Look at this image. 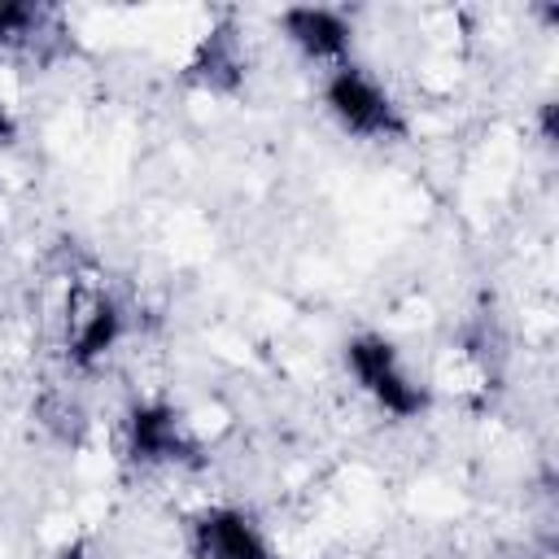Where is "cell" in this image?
Wrapping results in <instances>:
<instances>
[{"label": "cell", "instance_id": "cell-1", "mask_svg": "<svg viewBox=\"0 0 559 559\" xmlns=\"http://www.w3.org/2000/svg\"><path fill=\"white\" fill-rule=\"evenodd\" d=\"M345 358H349L358 384H362L389 415L406 419V415H419V411L428 406V393L406 380V371L397 367V354H393L389 341H380V336H354V341L345 345Z\"/></svg>", "mask_w": 559, "mask_h": 559}, {"label": "cell", "instance_id": "cell-2", "mask_svg": "<svg viewBox=\"0 0 559 559\" xmlns=\"http://www.w3.org/2000/svg\"><path fill=\"white\" fill-rule=\"evenodd\" d=\"M328 105L332 114L341 118L345 131L354 135H371V140H393L406 131L397 105L354 66H341L332 79H328Z\"/></svg>", "mask_w": 559, "mask_h": 559}, {"label": "cell", "instance_id": "cell-3", "mask_svg": "<svg viewBox=\"0 0 559 559\" xmlns=\"http://www.w3.org/2000/svg\"><path fill=\"white\" fill-rule=\"evenodd\" d=\"M131 454L144 463H188V467L201 463L197 441L183 432V424L170 406H135L131 411Z\"/></svg>", "mask_w": 559, "mask_h": 559}, {"label": "cell", "instance_id": "cell-4", "mask_svg": "<svg viewBox=\"0 0 559 559\" xmlns=\"http://www.w3.org/2000/svg\"><path fill=\"white\" fill-rule=\"evenodd\" d=\"M192 550L197 559H275L253 520L227 507H214L192 524Z\"/></svg>", "mask_w": 559, "mask_h": 559}, {"label": "cell", "instance_id": "cell-5", "mask_svg": "<svg viewBox=\"0 0 559 559\" xmlns=\"http://www.w3.org/2000/svg\"><path fill=\"white\" fill-rule=\"evenodd\" d=\"M284 31L306 57H345V48H349V26L332 9H314V4L288 9Z\"/></svg>", "mask_w": 559, "mask_h": 559}, {"label": "cell", "instance_id": "cell-6", "mask_svg": "<svg viewBox=\"0 0 559 559\" xmlns=\"http://www.w3.org/2000/svg\"><path fill=\"white\" fill-rule=\"evenodd\" d=\"M192 79L205 83V87H214V92L240 87V79H245V57H240V39H236L231 26H218V31H210V35L201 39L197 61H192Z\"/></svg>", "mask_w": 559, "mask_h": 559}, {"label": "cell", "instance_id": "cell-7", "mask_svg": "<svg viewBox=\"0 0 559 559\" xmlns=\"http://www.w3.org/2000/svg\"><path fill=\"white\" fill-rule=\"evenodd\" d=\"M122 336V310L114 297H96L92 310L79 319L74 328V341H70V358L79 367H92L105 349H114V341Z\"/></svg>", "mask_w": 559, "mask_h": 559}, {"label": "cell", "instance_id": "cell-8", "mask_svg": "<svg viewBox=\"0 0 559 559\" xmlns=\"http://www.w3.org/2000/svg\"><path fill=\"white\" fill-rule=\"evenodd\" d=\"M44 9L35 4H0V44H35Z\"/></svg>", "mask_w": 559, "mask_h": 559}, {"label": "cell", "instance_id": "cell-9", "mask_svg": "<svg viewBox=\"0 0 559 559\" xmlns=\"http://www.w3.org/2000/svg\"><path fill=\"white\" fill-rule=\"evenodd\" d=\"M61 559H92V555H87V546H83V542H74V546H70Z\"/></svg>", "mask_w": 559, "mask_h": 559}, {"label": "cell", "instance_id": "cell-10", "mask_svg": "<svg viewBox=\"0 0 559 559\" xmlns=\"http://www.w3.org/2000/svg\"><path fill=\"white\" fill-rule=\"evenodd\" d=\"M9 135H13V118L0 109V140H9Z\"/></svg>", "mask_w": 559, "mask_h": 559}]
</instances>
